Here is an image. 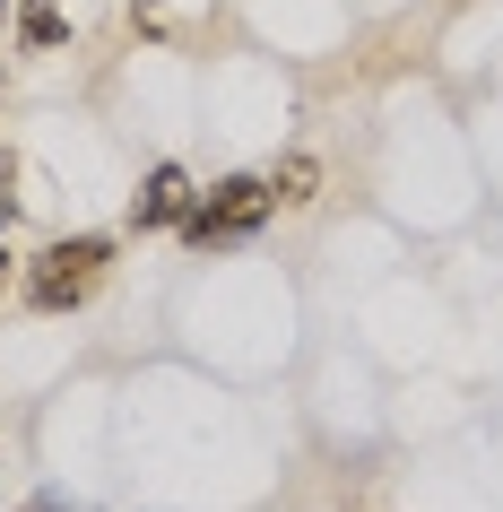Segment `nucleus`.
Segmentation results:
<instances>
[{"instance_id":"20e7f679","label":"nucleus","mask_w":503,"mask_h":512,"mask_svg":"<svg viewBox=\"0 0 503 512\" xmlns=\"http://www.w3.org/2000/svg\"><path fill=\"white\" fill-rule=\"evenodd\" d=\"M313 191H321V165L304 157V148H295V157H278V165H269V200H278V209H304Z\"/></svg>"},{"instance_id":"f03ea898","label":"nucleus","mask_w":503,"mask_h":512,"mask_svg":"<svg viewBox=\"0 0 503 512\" xmlns=\"http://www.w3.org/2000/svg\"><path fill=\"white\" fill-rule=\"evenodd\" d=\"M269 209H278V200H269V174H226V183H209V191H200V200L183 209V243H191V252L243 243Z\"/></svg>"},{"instance_id":"6e6552de","label":"nucleus","mask_w":503,"mask_h":512,"mask_svg":"<svg viewBox=\"0 0 503 512\" xmlns=\"http://www.w3.org/2000/svg\"><path fill=\"white\" fill-rule=\"evenodd\" d=\"M35 512H70V504H35Z\"/></svg>"},{"instance_id":"39448f33","label":"nucleus","mask_w":503,"mask_h":512,"mask_svg":"<svg viewBox=\"0 0 503 512\" xmlns=\"http://www.w3.org/2000/svg\"><path fill=\"white\" fill-rule=\"evenodd\" d=\"M18 35H27L35 53H53L61 44V0H27V9H18Z\"/></svg>"},{"instance_id":"0eeeda50","label":"nucleus","mask_w":503,"mask_h":512,"mask_svg":"<svg viewBox=\"0 0 503 512\" xmlns=\"http://www.w3.org/2000/svg\"><path fill=\"white\" fill-rule=\"evenodd\" d=\"M0 296H9V243H0Z\"/></svg>"},{"instance_id":"7ed1b4c3","label":"nucleus","mask_w":503,"mask_h":512,"mask_svg":"<svg viewBox=\"0 0 503 512\" xmlns=\"http://www.w3.org/2000/svg\"><path fill=\"white\" fill-rule=\"evenodd\" d=\"M183 209H191V174H183V165H157V174L131 191V226H139V235H148V226H174Z\"/></svg>"},{"instance_id":"f257e3e1","label":"nucleus","mask_w":503,"mask_h":512,"mask_svg":"<svg viewBox=\"0 0 503 512\" xmlns=\"http://www.w3.org/2000/svg\"><path fill=\"white\" fill-rule=\"evenodd\" d=\"M113 270V235H61L27 261V304L35 313H79Z\"/></svg>"},{"instance_id":"423d86ee","label":"nucleus","mask_w":503,"mask_h":512,"mask_svg":"<svg viewBox=\"0 0 503 512\" xmlns=\"http://www.w3.org/2000/svg\"><path fill=\"white\" fill-rule=\"evenodd\" d=\"M9 217H18V157L0 148V235H9Z\"/></svg>"}]
</instances>
